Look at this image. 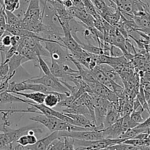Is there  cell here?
<instances>
[{
    "label": "cell",
    "instance_id": "10",
    "mask_svg": "<svg viewBox=\"0 0 150 150\" xmlns=\"http://www.w3.org/2000/svg\"><path fill=\"white\" fill-rule=\"evenodd\" d=\"M59 138V131L52 132L50 135L45 136V138L37 141L35 144L32 145H28V146H23V149H48V146L51 144V142L55 139Z\"/></svg>",
    "mask_w": 150,
    "mask_h": 150
},
{
    "label": "cell",
    "instance_id": "24",
    "mask_svg": "<svg viewBox=\"0 0 150 150\" xmlns=\"http://www.w3.org/2000/svg\"><path fill=\"white\" fill-rule=\"evenodd\" d=\"M145 110L144 109L143 107L142 108H139V109H136V110H133L131 111V113L130 114V117L135 123L139 125V124L143 122L144 121V120L143 117H142V113Z\"/></svg>",
    "mask_w": 150,
    "mask_h": 150
},
{
    "label": "cell",
    "instance_id": "11",
    "mask_svg": "<svg viewBox=\"0 0 150 150\" xmlns=\"http://www.w3.org/2000/svg\"><path fill=\"white\" fill-rule=\"evenodd\" d=\"M120 117L121 115L119 108V102H111L104 120V128L115 123Z\"/></svg>",
    "mask_w": 150,
    "mask_h": 150
},
{
    "label": "cell",
    "instance_id": "19",
    "mask_svg": "<svg viewBox=\"0 0 150 150\" xmlns=\"http://www.w3.org/2000/svg\"><path fill=\"white\" fill-rule=\"evenodd\" d=\"M79 98H80L82 103L84 104L85 106H86V108H87V109L89 110V114H90L91 120L96 125L95 116V108H94L93 101H92V97H91V95H89L88 92H84V93L82 94Z\"/></svg>",
    "mask_w": 150,
    "mask_h": 150
},
{
    "label": "cell",
    "instance_id": "26",
    "mask_svg": "<svg viewBox=\"0 0 150 150\" xmlns=\"http://www.w3.org/2000/svg\"><path fill=\"white\" fill-rule=\"evenodd\" d=\"M83 6H84L85 10H86L88 13L92 15L95 18H96L98 16H100L99 13H98L96 8H95V7L94 6V4H92L91 0H83Z\"/></svg>",
    "mask_w": 150,
    "mask_h": 150
},
{
    "label": "cell",
    "instance_id": "25",
    "mask_svg": "<svg viewBox=\"0 0 150 150\" xmlns=\"http://www.w3.org/2000/svg\"><path fill=\"white\" fill-rule=\"evenodd\" d=\"M35 66L39 67L44 73V75H51L50 67H48V64L45 62V60L41 56H38V62H35Z\"/></svg>",
    "mask_w": 150,
    "mask_h": 150
},
{
    "label": "cell",
    "instance_id": "16",
    "mask_svg": "<svg viewBox=\"0 0 150 150\" xmlns=\"http://www.w3.org/2000/svg\"><path fill=\"white\" fill-rule=\"evenodd\" d=\"M7 62L9 66L8 75H10L13 73H16V70H17V69L19 67H21L24 63L29 62V60L26 58H25L21 54L17 52L13 57H10Z\"/></svg>",
    "mask_w": 150,
    "mask_h": 150
},
{
    "label": "cell",
    "instance_id": "1",
    "mask_svg": "<svg viewBox=\"0 0 150 150\" xmlns=\"http://www.w3.org/2000/svg\"><path fill=\"white\" fill-rule=\"evenodd\" d=\"M30 120L40 123L48 129L50 132L54 131H79V130H91L89 128L79 127L62 121L53 116H47L43 114H38L35 117H30Z\"/></svg>",
    "mask_w": 150,
    "mask_h": 150
},
{
    "label": "cell",
    "instance_id": "12",
    "mask_svg": "<svg viewBox=\"0 0 150 150\" xmlns=\"http://www.w3.org/2000/svg\"><path fill=\"white\" fill-rule=\"evenodd\" d=\"M64 114L73 120L74 125L84 127V128H89L91 130H96V125L85 115L79 114H68V113H64Z\"/></svg>",
    "mask_w": 150,
    "mask_h": 150
},
{
    "label": "cell",
    "instance_id": "9",
    "mask_svg": "<svg viewBox=\"0 0 150 150\" xmlns=\"http://www.w3.org/2000/svg\"><path fill=\"white\" fill-rule=\"evenodd\" d=\"M62 29L64 35L61 38V43L66 48H67L70 53L80 52V51H83V49L81 48V46L79 45V42L73 38V35L70 32V29L63 28Z\"/></svg>",
    "mask_w": 150,
    "mask_h": 150
},
{
    "label": "cell",
    "instance_id": "23",
    "mask_svg": "<svg viewBox=\"0 0 150 150\" xmlns=\"http://www.w3.org/2000/svg\"><path fill=\"white\" fill-rule=\"evenodd\" d=\"M19 2H20V6H19L18 9L15 10L13 13L19 18L23 19L25 16V13L26 12V10H27V7L29 6V2H30V0H19Z\"/></svg>",
    "mask_w": 150,
    "mask_h": 150
},
{
    "label": "cell",
    "instance_id": "30",
    "mask_svg": "<svg viewBox=\"0 0 150 150\" xmlns=\"http://www.w3.org/2000/svg\"><path fill=\"white\" fill-rule=\"evenodd\" d=\"M64 141V149H75L73 139L70 137H62Z\"/></svg>",
    "mask_w": 150,
    "mask_h": 150
},
{
    "label": "cell",
    "instance_id": "14",
    "mask_svg": "<svg viewBox=\"0 0 150 150\" xmlns=\"http://www.w3.org/2000/svg\"><path fill=\"white\" fill-rule=\"evenodd\" d=\"M98 66L110 80L113 81L120 86H124V83H123V81L121 76L119 74L118 72L114 69V67L108 64H101Z\"/></svg>",
    "mask_w": 150,
    "mask_h": 150
},
{
    "label": "cell",
    "instance_id": "8",
    "mask_svg": "<svg viewBox=\"0 0 150 150\" xmlns=\"http://www.w3.org/2000/svg\"><path fill=\"white\" fill-rule=\"evenodd\" d=\"M40 0H30L23 20L26 21H42Z\"/></svg>",
    "mask_w": 150,
    "mask_h": 150
},
{
    "label": "cell",
    "instance_id": "5",
    "mask_svg": "<svg viewBox=\"0 0 150 150\" xmlns=\"http://www.w3.org/2000/svg\"><path fill=\"white\" fill-rule=\"evenodd\" d=\"M59 137H70L83 141H96L105 139L102 130H86L79 131H59Z\"/></svg>",
    "mask_w": 150,
    "mask_h": 150
},
{
    "label": "cell",
    "instance_id": "32",
    "mask_svg": "<svg viewBox=\"0 0 150 150\" xmlns=\"http://www.w3.org/2000/svg\"><path fill=\"white\" fill-rule=\"evenodd\" d=\"M136 127H140V128H142L143 130H144V133H145V130L150 127V116L149 118L146 119V120H144L143 122L139 124V125H137Z\"/></svg>",
    "mask_w": 150,
    "mask_h": 150
},
{
    "label": "cell",
    "instance_id": "6",
    "mask_svg": "<svg viewBox=\"0 0 150 150\" xmlns=\"http://www.w3.org/2000/svg\"><path fill=\"white\" fill-rule=\"evenodd\" d=\"M92 92L105 98L110 102H119V98L114 92L108 89L105 85L95 80L88 83Z\"/></svg>",
    "mask_w": 150,
    "mask_h": 150
},
{
    "label": "cell",
    "instance_id": "18",
    "mask_svg": "<svg viewBox=\"0 0 150 150\" xmlns=\"http://www.w3.org/2000/svg\"><path fill=\"white\" fill-rule=\"evenodd\" d=\"M13 94L16 95H18V96L24 97L26 99L29 100L32 102H33V103L35 104L43 103L44 99H45V94L40 92H32V93H25V92H14Z\"/></svg>",
    "mask_w": 150,
    "mask_h": 150
},
{
    "label": "cell",
    "instance_id": "27",
    "mask_svg": "<svg viewBox=\"0 0 150 150\" xmlns=\"http://www.w3.org/2000/svg\"><path fill=\"white\" fill-rule=\"evenodd\" d=\"M64 141L62 137L58 138L55 139L51 143V144L48 146V149H64Z\"/></svg>",
    "mask_w": 150,
    "mask_h": 150
},
{
    "label": "cell",
    "instance_id": "7",
    "mask_svg": "<svg viewBox=\"0 0 150 150\" xmlns=\"http://www.w3.org/2000/svg\"><path fill=\"white\" fill-rule=\"evenodd\" d=\"M19 44L33 50L38 56L42 57H50V54L45 46L42 45V41L29 37H21Z\"/></svg>",
    "mask_w": 150,
    "mask_h": 150
},
{
    "label": "cell",
    "instance_id": "34",
    "mask_svg": "<svg viewBox=\"0 0 150 150\" xmlns=\"http://www.w3.org/2000/svg\"><path fill=\"white\" fill-rule=\"evenodd\" d=\"M4 78H2V77H0V83H1V82L2 81V80L4 79Z\"/></svg>",
    "mask_w": 150,
    "mask_h": 150
},
{
    "label": "cell",
    "instance_id": "29",
    "mask_svg": "<svg viewBox=\"0 0 150 150\" xmlns=\"http://www.w3.org/2000/svg\"><path fill=\"white\" fill-rule=\"evenodd\" d=\"M11 36L12 35L5 31L4 34L1 38V42L4 46L10 47L11 45Z\"/></svg>",
    "mask_w": 150,
    "mask_h": 150
},
{
    "label": "cell",
    "instance_id": "15",
    "mask_svg": "<svg viewBox=\"0 0 150 150\" xmlns=\"http://www.w3.org/2000/svg\"><path fill=\"white\" fill-rule=\"evenodd\" d=\"M67 96H69V95L67 94L62 93V92H51V93L45 95L43 104L46 106L50 107V108H54V107L57 106L62 100L65 99Z\"/></svg>",
    "mask_w": 150,
    "mask_h": 150
},
{
    "label": "cell",
    "instance_id": "33",
    "mask_svg": "<svg viewBox=\"0 0 150 150\" xmlns=\"http://www.w3.org/2000/svg\"><path fill=\"white\" fill-rule=\"evenodd\" d=\"M4 32H5V31H4V30H2L1 29H0V40H1V37L3 36V35L4 34Z\"/></svg>",
    "mask_w": 150,
    "mask_h": 150
},
{
    "label": "cell",
    "instance_id": "2",
    "mask_svg": "<svg viewBox=\"0 0 150 150\" xmlns=\"http://www.w3.org/2000/svg\"><path fill=\"white\" fill-rule=\"evenodd\" d=\"M89 94L91 95L93 101L96 130H102L104 128V120L108 111V107L111 102L94 92H90Z\"/></svg>",
    "mask_w": 150,
    "mask_h": 150
},
{
    "label": "cell",
    "instance_id": "22",
    "mask_svg": "<svg viewBox=\"0 0 150 150\" xmlns=\"http://www.w3.org/2000/svg\"><path fill=\"white\" fill-rule=\"evenodd\" d=\"M0 2L2 4L4 10L13 12V13L15 10L18 9L19 6H20L19 0H3V1L0 0Z\"/></svg>",
    "mask_w": 150,
    "mask_h": 150
},
{
    "label": "cell",
    "instance_id": "28",
    "mask_svg": "<svg viewBox=\"0 0 150 150\" xmlns=\"http://www.w3.org/2000/svg\"><path fill=\"white\" fill-rule=\"evenodd\" d=\"M110 56L114 57H122V56H124V53H123V51L119 47L114 45H111V48H110Z\"/></svg>",
    "mask_w": 150,
    "mask_h": 150
},
{
    "label": "cell",
    "instance_id": "21",
    "mask_svg": "<svg viewBox=\"0 0 150 150\" xmlns=\"http://www.w3.org/2000/svg\"><path fill=\"white\" fill-rule=\"evenodd\" d=\"M38 141V139L35 136V135H29V134H24L22 135L17 141L16 143L21 145L23 146H28V145H32L35 144Z\"/></svg>",
    "mask_w": 150,
    "mask_h": 150
},
{
    "label": "cell",
    "instance_id": "20",
    "mask_svg": "<svg viewBox=\"0 0 150 150\" xmlns=\"http://www.w3.org/2000/svg\"><path fill=\"white\" fill-rule=\"evenodd\" d=\"M17 52L27 59L29 61H33L35 62H38V55L36 53L28 47L18 44L17 48Z\"/></svg>",
    "mask_w": 150,
    "mask_h": 150
},
{
    "label": "cell",
    "instance_id": "31",
    "mask_svg": "<svg viewBox=\"0 0 150 150\" xmlns=\"http://www.w3.org/2000/svg\"><path fill=\"white\" fill-rule=\"evenodd\" d=\"M9 73V66L7 62L0 63V77L4 78Z\"/></svg>",
    "mask_w": 150,
    "mask_h": 150
},
{
    "label": "cell",
    "instance_id": "17",
    "mask_svg": "<svg viewBox=\"0 0 150 150\" xmlns=\"http://www.w3.org/2000/svg\"><path fill=\"white\" fill-rule=\"evenodd\" d=\"M29 100H24L18 97V95H14L12 92L7 91L0 93V105L7 103H22L27 104Z\"/></svg>",
    "mask_w": 150,
    "mask_h": 150
},
{
    "label": "cell",
    "instance_id": "4",
    "mask_svg": "<svg viewBox=\"0 0 150 150\" xmlns=\"http://www.w3.org/2000/svg\"><path fill=\"white\" fill-rule=\"evenodd\" d=\"M26 82L38 83L43 84L54 89V91L70 95V91L64 86L59 79L51 75H43L40 77H34L25 81Z\"/></svg>",
    "mask_w": 150,
    "mask_h": 150
},
{
    "label": "cell",
    "instance_id": "3",
    "mask_svg": "<svg viewBox=\"0 0 150 150\" xmlns=\"http://www.w3.org/2000/svg\"><path fill=\"white\" fill-rule=\"evenodd\" d=\"M42 42L45 44V48L49 53L51 61H54L59 64L69 61L68 56L70 52L62 44L52 41H45Z\"/></svg>",
    "mask_w": 150,
    "mask_h": 150
},
{
    "label": "cell",
    "instance_id": "13",
    "mask_svg": "<svg viewBox=\"0 0 150 150\" xmlns=\"http://www.w3.org/2000/svg\"><path fill=\"white\" fill-rule=\"evenodd\" d=\"M122 119L120 117L115 123L108 127L102 129L105 139H117L123 133L122 129Z\"/></svg>",
    "mask_w": 150,
    "mask_h": 150
}]
</instances>
